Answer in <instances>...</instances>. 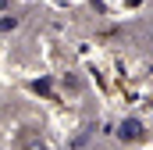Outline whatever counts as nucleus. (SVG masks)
Wrapping results in <instances>:
<instances>
[{
  "label": "nucleus",
  "mask_w": 153,
  "mask_h": 150,
  "mask_svg": "<svg viewBox=\"0 0 153 150\" xmlns=\"http://www.w3.org/2000/svg\"><path fill=\"white\" fill-rule=\"evenodd\" d=\"M139 136H143V125H139L135 118H128V122L121 125V140H128V143H135Z\"/></svg>",
  "instance_id": "1"
},
{
  "label": "nucleus",
  "mask_w": 153,
  "mask_h": 150,
  "mask_svg": "<svg viewBox=\"0 0 153 150\" xmlns=\"http://www.w3.org/2000/svg\"><path fill=\"white\" fill-rule=\"evenodd\" d=\"M150 72H153V64H150Z\"/></svg>",
  "instance_id": "2"
}]
</instances>
